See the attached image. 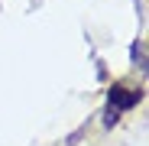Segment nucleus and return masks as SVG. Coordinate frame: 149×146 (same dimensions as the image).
<instances>
[{"instance_id":"obj_1","label":"nucleus","mask_w":149,"mask_h":146,"mask_svg":"<svg viewBox=\"0 0 149 146\" xmlns=\"http://www.w3.org/2000/svg\"><path fill=\"white\" fill-rule=\"evenodd\" d=\"M139 97H143V91H139V88H130V85H113V88H110V104L120 107V110L136 107Z\"/></svg>"}]
</instances>
